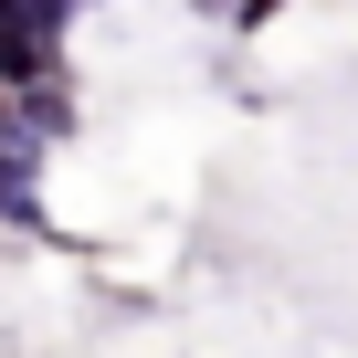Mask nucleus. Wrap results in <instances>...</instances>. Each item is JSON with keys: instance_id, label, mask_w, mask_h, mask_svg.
<instances>
[{"instance_id": "f257e3e1", "label": "nucleus", "mask_w": 358, "mask_h": 358, "mask_svg": "<svg viewBox=\"0 0 358 358\" xmlns=\"http://www.w3.org/2000/svg\"><path fill=\"white\" fill-rule=\"evenodd\" d=\"M274 11H285V0H243V11H232V22H253V32H264V22H274Z\"/></svg>"}]
</instances>
